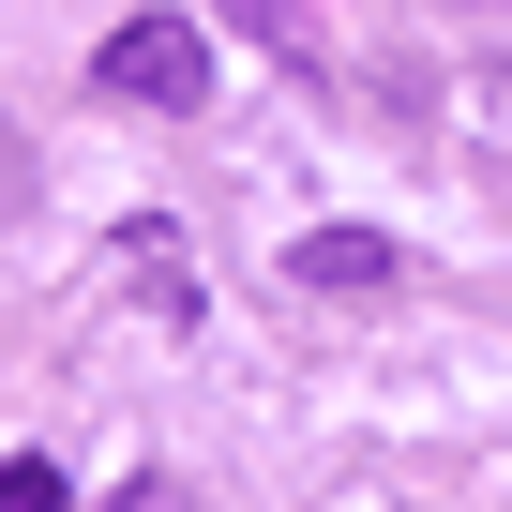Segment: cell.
I'll list each match as a JSON object with an SVG mask.
<instances>
[{"label":"cell","instance_id":"5b68a950","mask_svg":"<svg viewBox=\"0 0 512 512\" xmlns=\"http://www.w3.org/2000/svg\"><path fill=\"white\" fill-rule=\"evenodd\" d=\"M482 121H497V136H512V76H497V91H482Z\"/></svg>","mask_w":512,"mask_h":512},{"label":"cell","instance_id":"3957f363","mask_svg":"<svg viewBox=\"0 0 512 512\" xmlns=\"http://www.w3.org/2000/svg\"><path fill=\"white\" fill-rule=\"evenodd\" d=\"M0 512H61V467L31 452V467H0Z\"/></svg>","mask_w":512,"mask_h":512},{"label":"cell","instance_id":"7a4b0ae2","mask_svg":"<svg viewBox=\"0 0 512 512\" xmlns=\"http://www.w3.org/2000/svg\"><path fill=\"white\" fill-rule=\"evenodd\" d=\"M287 287L377 302V287H407V241H377V226H302V241H287Z\"/></svg>","mask_w":512,"mask_h":512},{"label":"cell","instance_id":"8992f818","mask_svg":"<svg viewBox=\"0 0 512 512\" xmlns=\"http://www.w3.org/2000/svg\"><path fill=\"white\" fill-rule=\"evenodd\" d=\"M0 211H16V166H0Z\"/></svg>","mask_w":512,"mask_h":512},{"label":"cell","instance_id":"6da1fadb","mask_svg":"<svg viewBox=\"0 0 512 512\" xmlns=\"http://www.w3.org/2000/svg\"><path fill=\"white\" fill-rule=\"evenodd\" d=\"M91 76L121 91V106H211V46H196V16H121L106 46H91Z\"/></svg>","mask_w":512,"mask_h":512},{"label":"cell","instance_id":"277c9868","mask_svg":"<svg viewBox=\"0 0 512 512\" xmlns=\"http://www.w3.org/2000/svg\"><path fill=\"white\" fill-rule=\"evenodd\" d=\"M241 31H272V46H302V31H317V0H241Z\"/></svg>","mask_w":512,"mask_h":512}]
</instances>
